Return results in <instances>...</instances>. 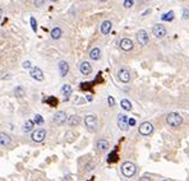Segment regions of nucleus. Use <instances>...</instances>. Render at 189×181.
I'll list each match as a JSON object with an SVG mask.
<instances>
[{
	"label": "nucleus",
	"instance_id": "11",
	"mask_svg": "<svg viewBox=\"0 0 189 181\" xmlns=\"http://www.w3.org/2000/svg\"><path fill=\"white\" fill-rule=\"evenodd\" d=\"M66 121V114L64 112V111H59V112H56L54 115V123L58 124V125H61L64 124Z\"/></svg>",
	"mask_w": 189,
	"mask_h": 181
},
{
	"label": "nucleus",
	"instance_id": "34",
	"mask_svg": "<svg viewBox=\"0 0 189 181\" xmlns=\"http://www.w3.org/2000/svg\"><path fill=\"white\" fill-rule=\"evenodd\" d=\"M135 124V120L134 119H130V120H129V125H134Z\"/></svg>",
	"mask_w": 189,
	"mask_h": 181
},
{
	"label": "nucleus",
	"instance_id": "6",
	"mask_svg": "<svg viewBox=\"0 0 189 181\" xmlns=\"http://www.w3.org/2000/svg\"><path fill=\"white\" fill-rule=\"evenodd\" d=\"M118 126L121 129V130H128L129 129V120H128V117L125 116V115L123 114H120V115H118Z\"/></svg>",
	"mask_w": 189,
	"mask_h": 181
},
{
	"label": "nucleus",
	"instance_id": "3",
	"mask_svg": "<svg viewBox=\"0 0 189 181\" xmlns=\"http://www.w3.org/2000/svg\"><path fill=\"white\" fill-rule=\"evenodd\" d=\"M85 125L86 128L88 129V130L93 131L94 129H96L97 126V119L94 115H87V116L85 117Z\"/></svg>",
	"mask_w": 189,
	"mask_h": 181
},
{
	"label": "nucleus",
	"instance_id": "32",
	"mask_svg": "<svg viewBox=\"0 0 189 181\" xmlns=\"http://www.w3.org/2000/svg\"><path fill=\"white\" fill-rule=\"evenodd\" d=\"M30 65H31V62H30V61H24V62H23V68H26V69H27V68H30Z\"/></svg>",
	"mask_w": 189,
	"mask_h": 181
},
{
	"label": "nucleus",
	"instance_id": "4",
	"mask_svg": "<svg viewBox=\"0 0 189 181\" xmlns=\"http://www.w3.org/2000/svg\"><path fill=\"white\" fill-rule=\"evenodd\" d=\"M118 78H119V81H120V82L128 83L129 81H130V74H129V70L125 67L120 68V69H119V72H118Z\"/></svg>",
	"mask_w": 189,
	"mask_h": 181
},
{
	"label": "nucleus",
	"instance_id": "12",
	"mask_svg": "<svg viewBox=\"0 0 189 181\" xmlns=\"http://www.w3.org/2000/svg\"><path fill=\"white\" fill-rule=\"evenodd\" d=\"M119 46L124 51H130L133 48V42H132L130 38H123V40L120 41V43H119Z\"/></svg>",
	"mask_w": 189,
	"mask_h": 181
},
{
	"label": "nucleus",
	"instance_id": "18",
	"mask_svg": "<svg viewBox=\"0 0 189 181\" xmlns=\"http://www.w3.org/2000/svg\"><path fill=\"white\" fill-rule=\"evenodd\" d=\"M61 93H63V96H64L65 98H68V97L72 95V87L69 84H64L61 87Z\"/></svg>",
	"mask_w": 189,
	"mask_h": 181
},
{
	"label": "nucleus",
	"instance_id": "1",
	"mask_svg": "<svg viewBox=\"0 0 189 181\" xmlns=\"http://www.w3.org/2000/svg\"><path fill=\"white\" fill-rule=\"evenodd\" d=\"M166 121H167V124L169 125H171V126L178 128L181 123H183V117H181L179 114H176V112H170L169 115H167V117H166Z\"/></svg>",
	"mask_w": 189,
	"mask_h": 181
},
{
	"label": "nucleus",
	"instance_id": "33",
	"mask_svg": "<svg viewBox=\"0 0 189 181\" xmlns=\"http://www.w3.org/2000/svg\"><path fill=\"white\" fill-rule=\"evenodd\" d=\"M41 4H44V1H35V5L36 6H40Z\"/></svg>",
	"mask_w": 189,
	"mask_h": 181
},
{
	"label": "nucleus",
	"instance_id": "26",
	"mask_svg": "<svg viewBox=\"0 0 189 181\" xmlns=\"http://www.w3.org/2000/svg\"><path fill=\"white\" fill-rule=\"evenodd\" d=\"M35 123L36 124H42L44 123V119H42V116H41V115H36V116H35Z\"/></svg>",
	"mask_w": 189,
	"mask_h": 181
},
{
	"label": "nucleus",
	"instance_id": "35",
	"mask_svg": "<svg viewBox=\"0 0 189 181\" xmlns=\"http://www.w3.org/2000/svg\"><path fill=\"white\" fill-rule=\"evenodd\" d=\"M162 181H171V180H162Z\"/></svg>",
	"mask_w": 189,
	"mask_h": 181
},
{
	"label": "nucleus",
	"instance_id": "10",
	"mask_svg": "<svg viewBox=\"0 0 189 181\" xmlns=\"http://www.w3.org/2000/svg\"><path fill=\"white\" fill-rule=\"evenodd\" d=\"M45 137H46V131H45L44 129H38V130L32 133V140L37 142V143L38 142H42L45 139Z\"/></svg>",
	"mask_w": 189,
	"mask_h": 181
},
{
	"label": "nucleus",
	"instance_id": "25",
	"mask_svg": "<svg viewBox=\"0 0 189 181\" xmlns=\"http://www.w3.org/2000/svg\"><path fill=\"white\" fill-rule=\"evenodd\" d=\"M24 96V89L22 87H17L16 88V97H23Z\"/></svg>",
	"mask_w": 189,
	"mask_h": 181
},
{
	"label": "nucleus",
	"instance_id": "7",
	"mask_svg": "<svg viewBox=\"0 0 189 181\" xmlns=\"http://www.w3.org/2000/svg\"><path fill=\"white\" fill-rule=\"evenodd\" d=\"M152 33L155 34L157 38H162L166 36V28L162 26V24H156V26H153L152 28Z\"/></svg>",
	"mask_w": 189,
	"mask_h": 181
},
{
	"label": "nucleus",
	"instance_id": "16",
	"mask_svg": "<svg viewBox=\"0 0 189 181\" xmlns=\"http://www.w3.org/2000/svg\"><path fill=\"white\" fill-rule=\"evenodd\" d=\"M10 143V137L8 134L5 133H1L0 134V144H1V147H6Z\"/></svg>",
	"mask_w": 189,
	"mask_h": 181
},
{
	"label": "nucleus",
	"instance_id": "13",
	"mask_svg": "<svg viewBox=\"0 0 189 181\" xmlns=\"http://www.w3.org/2000/svg\"><path fill=\"white\" fill-rule=\"evenodd\" d=\"M79 70L83 75H90L92 73V67H91V64L88 61H83L79 67Z\"/></svg>",
	"mask_w": 189,
	"mask_h": 181
},
{
	"label": "nucleus",
	"instance_id": "9",
	"mask_svg": "<svg viewBox=\"0 0 189 181\" xmlns=\"http://www.w3.org/2000/svg\"><path fill=\"white\" fill-rule=\"evenodd\" d=\"M30 74H31V76H32L33 79H36V81H40V82L44 81V73H42V70H41L40 68L33 67L30 70Z\"/></svg>",
	"mask_w": 189,
	"mask_h": 181
},
{
	"label": "nucleus",
	"instance_id": "8",
	"mask_svg": "<svg viewBox=\"0 0 189 181\" xmlns=\"http://www.w3.org/2000/svg\"><path fill=\"white\" fill-rule=\"evenodd\" d=\"M137 41H138V43L141 45V46H146V45L148 43V33H147L145 29L138 31V33H137Z\"/></svg>",
	"mask_w": 189,
	"mask_h": 181
},
{
	"label": "nucleus",
	"instance_id": "21",
	"mask_svg": "<svg viewBox=\"0 0 189 181\" xmlns=\"http://www.w3.org/2000/svg\"><path fill=\"white\" fill-rule=\"evenodd\" d=\"M33 125H35V121H32V120H26V123H24V125H23V130L26 131H31L32 130V128H33Z\"/></svg>",
	"mask_w": 189,
	"mask_h": 181
},
{
	"label": "nucleus",
	"instance_id": "31",
	"mask_svg": "<svg viewBox=\"0 0 189 181\" xmlns=\"http://www.w3.org/2000/svg\"><path fill=\"white\" fill-rule=\"evenodd\" d=\"M139 181H152V180L150 179V177H147V176H143V177L139 179Z\"/></svg>",
	"mask_w": 189,
	"mask_h": 181
},
{
	"label": "nucleus",
	"instance_id": "27",
	"mask_svg": "<svg viewBox=\"0 0 189 181\" xmlns=\"http://www.w3.org/2000/svg\"><path fill=\"white\" fill-rule=\"evenodd\" d=\"M31 26H32L33 31L37 29V23H36V19H35V18H31Z\"/></svg>",
	"mask_w": 189,
	"mask_h": 181
},
{
	"label": "nucleus",
	"instance_id": "23",
	"mask_svg": "<svg viewBox=\"0 0 189 181\" xmlns=\"http://www.w3.org/2000/svg\"><path fill=\"white\" fill-rule=\"evenodd\" d=\"M121 107H123L124 110H127V111H130L132 110V103L129 102L128 100H123L121 101Z\"/></svg>",
	"mask_w": 189,
	"mask_h": 181
},
{
	"label": "nucleus",
	"instance_id": "28",
	"mask_svg": "<svg viewBox=\"0 0 189 181\" xmlns=\"http://www.w3.org/2000/svg\"><path fill=\"white\" fill-rule=\"evenodd\" d=\"M183 18L184 19H189V9H184L183 10Z\"/></svg>",
	"mask_w": 189,
	"mask_h": 181
},
{
	"label": "nucleus",
	"instance_id": "30",
	"mask_svg": "<svg viewBox=\"0 0 189 181\" xmlns=\"http://www.w3.org/2000/svg\"><path fill=\"white\" fill-rule=\"evenodd\" d=\"M107 100H109V105H110L111 107H113V106L115 105V100H114V97H111V96H109V98H107Z\"/></svg>",
	"mask_w": 189,
	"mask_h": 181
},
{
	"label": "nucleus",
	"instance_id": "24",
	"mask_svg": "<svg viewBox=\"0 0 189 181\" xmlns=\"http://www.w3.org/2000/svg\"><path fill=\"white\" fill-rule=\"evenodd\" d=\"M161 19L162 20H173L174 19V12L171 10V12H169V13H165V14L161 17Z\"/></svg>",
	"mask_w": 189,
	"mask_h": 181
},
{
	"label": "nucleus",
	"instance_id": "29",
	"mask_svg": "<svg viewBox=\"0 0 189 181\" xmlns=\"http://www.w3.org/2000/svg\"><path fill=\"white\" fill-rule=\"evenodd\" d=\"M132 5H133L132 0H125V1H124V6H125V8H130Z\"/></svg>",
	"mask_w": 189,
	"mask_h": 181
},
{
	"label": "nucleus",
	"instance_id": "15",
	"mask_svg": "<svg viewBox=\"0 0 189 181\" xmlns=\"http://www.w3.org/2000/svg\"><path fill=\"white\" fill-rule=\"evenodd\" d=\"M110 29H111V22L110 20H104L102 24H101V32L104 34H107L110 32Z\"/></svg>",
	"mask_w": 189,
	"mask_h": 181
},
{
	"label": "nucleus",
	"instance_id": "14",
	"mask_svg": "<svg viewBox=\"0 0 189 181\" xmlns=\"http://www.w3.org/2000/svg\"><path fill=\"white\" fill-rule=\"evenodd\" d=\"M59 72H60L61 76H65L66 74H68V72H69L68 62H66V61H60V62H59Z\"/></svg>",
	"mask_w": 189,
	"mask_h": 181
},
{
	"label": "nucleus",
	"instance_id": "5",
	"mask_svg": "<svg viewBox=\"0 0 189 181\" xmlns=\"http://www.w3.org/2000/svg\"><path fill=\"white\" fill-rule=\"evenodd\" d=\"M138 130L142 135H148L153 131V125L151 123H148V121H145V123H142L141 125H139Z\"/></svg>",
	"mask_w": 189,
	"mask_h": 181
},
{
	"label": "nucleus",
	"instance_id": "19",
	"mask_svg": "<svg viewBox=\"0 0 189 181\" xmlns=\"http://www.w3.org/2000/svg\"><path fill=\"white\" fill-rule=\"evenodd\" d=\"M96 145L100 151H106V149L109 148V143H107V140H105V139H100Z\"/></svg>",
	"mask_w": 189,
	"mask_h": 181
},
{
	"label": "nucleus",
	"instance_id": "2",
	"mask_svg": "<svg viewBox=\"0 0 189 181\" xmlns=\"http://www.w3.org/2000/svg\"><path fill=\"white\" fill-rule=\"evenodd\" d=\"M135 171H137V168H135L134 163H132V162H124L123 165H121V172H123V175L125 177H132L135 173Z\"/></svg>",
	"mask_w": 189,
	"mask_h": 181
},
{
	"label": "nucleus",
	"instance_id": "20",
	"mask_svg": "<svg viewBox=\"0 0 189 181\" xmlns=\"http://www.w3.org/2000/svg\"><path fill=\"white\" fill-rule=\"evenodd\" d=\"M68 124L71 125V126H77V125L79 124V117L77 116V115H72L71 117H68Z\"/></svg>",
	"mask_w": 189,
	"mask_h": 181
},
{
	"label": "nucleus",
	"instance_id": "17",
	"mask_svg": "<svg viewBox=\"0 0 189 181\" xmlns=\"http://www.w3.org/2000/svg\"><path fill=\"white\" fill-rule=\"evenodd\" d=\"M101 56V50L99 47H94L91 50V53H90V58L92 59V60H97V59H100Z\"/></svg>",
	"mask_w": 189,
	"mask_h": 181
},
{
	"label": "nucleus",
	"instance_id": "22",
	"mask_svg": "<svg viewBox=\"0 0 189 181\" xmlns=\"http://www.w3.org/2000/svg\"><path fill=\"white\" fill-rule=\"evenodd\" d=\"M60 36H61V29L59 28V27H56V28H54L51 31V37L54 38V40H58Z\"/></svg>",
	"mask_w": 189,
	"mask_h": 181
}]
</instances>
